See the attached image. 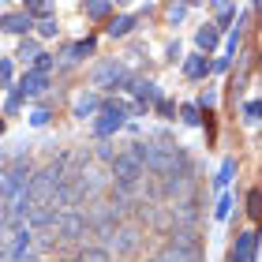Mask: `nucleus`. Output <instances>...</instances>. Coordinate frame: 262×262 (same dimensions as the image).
<instances>
[{"label": "nucleus", "mask_w": 262, "mask_h": 262, "mask_svg": "<svg viewBox=\"0 0 262 262\" xmlns=\"http://www.w3.org/2000/svg\"><path fill=\"white\" fill-rule=\"evenodd\" d=\"M90 53H94V38L79 41V45H71V49H68V60H82V56H90Z\"/></svg>", "instance_id": "obj_14"}, {"label": "nucleus", "mask_w": 262, "mask_h": 262, "mask_svg": "<svg viewBox=\"0 0 262 262\" xmlns=\"http://www.w3.org/2000/svg\"><path fill=\"white\" fill-rule=\"evenodd\" d=\"M131 30H135V15H120V19L109 23V34H113V38H124V34H131Z\"/></svg>", "instance_id": "obj_12"}, {"label": "nucleus", "mask_w": 262, "mask_h": 262, "mask_svg": "<svg viewBox=\"0 0 262 262\" xmlns=\"http://www.w3.org/2000/svg\"><path fill=\"white\" fill-rule=\"evenodd\" d=\"M124 120H127V109H124L120 101H109V105H105V113L94 120V135H98V139H109L113 131L124 127Z\"/></svg>", "instance_id": "obj_4"}, {"label": "nucleus", "mask_w": 262, "mask_h": 262, "mask_svg": "<svg viewBox=\"0 0 262 262\" xmlns=\"http://www.w3.org/2000/svg\"><path fill=\"white\" fill-rule=\"evenodd\" d=\"M8 34H27L30 30V19L27 15H4V23H0Z\"/></svg>", "instance_id": "obj_11"}, {"label": "nucleus", "mask_w": 262, "mask_h": 262, "mask_svg": "<svg viewBox=\"0 0 262 262\" xmlns=\"http://www.w3.org/2000/svg\"><path fill=\"white\" fill-rule=\"evenodd\" d=\"M236 45H240V30H232V34H229V53H236Z\"/></svg>", "instance_id": "obj_29"}, {"label": "nucleus", "mask_w": 262, "mask_h": 262, "mask_svg": "<svg viewBox=\"0 0 262 262\" xmlns=\"http://www.w3.org/2000/svg\"><path fill=\"white\" fill-rule=\"evenodd\" d=\"M30 124H34V127H41V124H49V113H45V109H38V113H34V116H30Z\"/></svg>", "instance_id": "obj_25"}, {"label": "nucleus", "mask_w": 262, "mask_h": 262, "mask_svg": "<svg viewBox=\"0 0 262 262\" xmlns=\"http://www.w3.org/2000/svg\"><path fill=\"white\" fill-rule=\"evenodd\" d=\"M127 90H131V94L139 98V105H146V101H158V98H161L158 82H150V79H135V82H131Z\"/></svg>", "instance_id": "obj_7"}, {"label": "nucleus", "mask_w": 262, "mask_h": 262, "mask_svg": "<svg viewBox=\"0 0 262 262\" xmlns=\"http://www.w3.org/2000/svg\"><path fill=\"white\" fill-rule=\"evenodd\" d=\"M34 71H38V75H49V71H53V56H49V53H41L38 60H34Z\"/></svg>", "instance_id": "obj_17"}, {"label": "nucleus", "mask_w": 262, "mask_h": 262, "mask_svg": "<svg viewBox=\"0 0 262 262\" xmlns=\"http://www.w3.org/2000/svg\"><path fill=\"white\" fill-rule=\"evenodd\" d=\"M0 135H4V120H0Z\"/></svg>", "instance_id": "obj_31"}, {"label": "nucleus", "mask_w": 262, "mask_h": 262, "mask_svg": "<svg viewBox=\"0 0 262 262\" xmlns=\"http://www.w3.org/2000/svg\"><path fill=\"white\" fill-rule=\"evenodd\" d=\"M247 210H251V217H258V191H251V199H247Z\"/></svg>", "instance_id": "obj_27"}, {"label": "nucleus", "mask_w": 262, "mask_h": 262, "mask_svg": "<svg viewBox=\"0 0 262 262\" xmlns=\"http://www.w3.org/2000/svg\"><path fill=\"white\" fill-rule=\"evenodd\" d=\"M113 176H116V195H120V202H127V195L142 184L146 169H142V161L127 150V154H120V158L113 161Z\"/></svg>", "instance_id": "obj_1"}, {"label": "nucleus", "mask_w": 262, "mask_h": 262, "mask_svg": "<svg viewBox=\"0 0 262 262\" xmlns=\"http://www.w3.org/2000/svg\"><path fill=\"white\" fill-rule=\"evenodd\" d=\"M244 116H247V124H255V120H258V101H247Z\"/></svg>", "instance_id": "obj_22"}, {"label": "nucleus", "mask_w": 262, "mask_h": 262, "mask_svg": "<svg viewBox=\"0 0 262 262\" xmlns=\"http://www.w3.org/2000/svg\"><path fill=\"white\" fill-rule=\"evenodd\" d=\"M0 262H4V258H0Z\"/></svg>", "instance_id": "obj_32"}, {"label": "nucleus", "mask_w": 262, "mask_h": 262, "mask_svg": "<svg viewBox=\"0 0 262 262\" xmlns=\"http://www.w3.org/2000/svg\"><path fill=\"white\" fill-rule=\"evenodd\" d=\"M184 15H187V8H184V4H172V8H169V19H172V23H180Z\"/></svg>", "instance_id": "obj_24"}, {"label": "nucleus", "mask_w": 262, "mask_h": 262, "mask_svg": "<svg viewBox=\"0 0 262 262\" xmlns=\"http://www.w3.org/2000/svg\"><path fill=\"white\" fill-rule=\"evenodd\" d=\"M41 34H45V38H53V34H56V19H41V27H38Z\"/></svg>", "instance_id": "obj_23"}, {"label": "nucleus", "mask_w": 262, "mask_h": 262, "mask_svg": "<svg viewBox=\"0 0 262 262\" xmlns=\"http://www.w3.org/2000/svg\"><path fill=\"white\" fill-rule=\"evenodd\" d=\"M180 116H184V124H199V120H202V116H199V105H184Z\"/></svg>", "instance_id": "obj_18"}, {"label": "nucleus", "mask_w": 262, "mask_h": 262, "mask_svg": "<svg viewBox=\"0 0 262 262\" xmlns=\"http://www.w3.org/2000/svg\"><path fill=\"white\" fill-rule=\"evenodd\" d=\"M98 98H94V94H79L75 98V116H90V113H98Z\"/></svg>", "instance_id": "obj_10"}, {"label": "nucleus", "mask_w": 262, "mask_h": 262, "mask_svg": "<svg viewBox=\"0 0 262 262\" xmlns=\"http://www.w3.org/2000/svg\"><path fill=\"white\" fill-rule=\"evenodd\" d=\"M225 68H229V56H221V60H213V64H210V71H225Z\"/></svg>", "instance_id": "obj_30"}, {"label": "nucleus", "mask_w": 262, "mask_h": 262, "mask_svg": "<svg viewBox=\"0 0 262 262\" xmlns=\"http://www.w3.org/2000/svg\"><path fill=\"white\" fill-rule=\"evenodd\" d=\"M8 79H11V64H8V60H0V86H4Z\"/></svg>", "instance_id": "obj_26"}, {"label": "nucleus", "mask_w": 262, "mask_h": 262, "mask_svg": "<svg viewBox=\"0 0 262 262\" xmlns=\"http://www.w3.org/2000/svg\"><path fill=\"white\" fill-rule=\"evenodd\" d=\"M94 86H105V90H127V86H131V75H127L124 64L105 60V64L94 68Z\"/></svg>", "instance_id": "obj_3"}, {"label": "nucleus", "mask_w": 262, "mask_h": 262, "mask_svg": "<svg viewBox=\"0 0 262 262\" xmlns=\"http://www.w3.org/2000/svg\"><path fill=\"white\" fill-rule=\"evenodd\" d=\"M82 11H86L90 19H105V15H109V11H113V4H86Z\"/></svg>", "instance_id": "obj_15"}, {"label": "nucleus", "mask_w": 262, "mask_h": 262, "mask_svg": "<svg viewBox=\"0 0 262 262\" xmlns=\"http://www.w3.org/2000/svg\"><path fill=\"white\" fill-rule=\"evenodd\" d=\"M206 71H210V60H206V56H187V60H184V75H187V79H202Z\"/></svg>", "instance_id": "obj_8"}, {"label": "nucleus", "mask_w": 262, "mask_h": 262, "mask_svg": "<svg viewBox=\"0 0 262 262\" xmlns=\"http://www.w3.org/2000/svg\"><path fill=\"white\" fill-rule=\"evenodd\" d=\"M213 213H217V217H229V213H232V199L225 195V199L217 202V210H213Z\"/></svg>", "instance_id": "obj_19"}, {"label": "nucleus", "mask_w": 262, "mask_h": 262, "mask_svg": "<svg viewBox=\"0 0 262 262\" xmlns=\"http://www.w3.org/2000/svg\"><path fill=\"white\" fill-rule=\"evenodd\" d=\"M150 262H202V247L195 240V232H180L161 255H154Z\"/></svg>", "instance_id": "obj_2"}, {"label": "nucleus", "mask_w": 262, "mask_h": 262, "mask_svg": "<svg viewBox=\"0 0 262 262\" xmlns=\"http://www.w3.org/2000/svg\"><path fill=\"white\" fill-rule=\"evenodd\" d=\"M217 38H221V30L210 23V27H202V30H199V38H195V41H199V49H202V53H210L213 45H217Z\"/></svg>", "instance_id": "obj_9"}, {"label": "nucleus", "mask_w": 262, "mask_h": 262, "mask_svg": "<svg viewBox=\"0 0 262 262\" xmlns=\"http://www.w3.org/2000/svg\"><path fill=\"white\" fill-rule=\"evenodd\" d=\"M30 15H49V4H27V19Z\"/></svg>", "instance_id": "obj_21"}, {"label": "nucleus", "mask_w": 262, "mask_h": 262, "mask_svg": "<svg viewBox=\"0 0 262 262\" xmlns=\"http://www.w3.org/2000/svg\"><path fill=\"white\" fill-rule=\"evenodd\" d=\"M15 56H19L23 64H34V60H38V56H41V49H38V45H34V41H23Z\"/></svg>", "instance_id": "obj_13"}, {"label": "nucleus", "mask_w": 262, "mask_h": 262, "mask_svg": "<svg viewBox=\"0 0 262 262\" xmlns=\"http://www.w3.org/2000/svg\"><path fill=\"white\" fill-rule=\"evenodd\" d=\"M158 113H161V116H172V105L165 101V98H158Z\"/></svg>", "instance_id": "obj_28"}, {"label": "nucleus", "mask_w": 262, "mask_h": 262, "mask_svg": "<svg viewBox=\"0 0 262 262\" xmlns=\"http://www.w3.org/2000/svg\"><path fill=\"white\" fill-rule=\"evenodd\" d=\"M45 90V75H38V71H27L19 82H15V98H38V94Z\"/></svg>", "instance_id": "obj_6"}, {"label": "nucleus", "mask_w": 262, "mask_h": 262, "mask_svg": "<svg viewBox=\"0 0 262 262\" xmlns=\"http://www.w3.org/2000/svg\"><path fill=\"white\" fill-rule=\"evenodd\" d=\"M255 255H258V232L251 229V232H240V236H236L229 262H255Z\"/></svg>", "instance_id": "obj_5"}, {"label": "nucleus", "mask_w": 262, "mask_h": 262, "mask_svg": "<svg viewBox=\"0 0 262 262\" xmlns=\"http://www.w3.org/2000/svg\"><path fill=\"white\" fill-rule=\"evenodd\" d=\"M232 11H236V4H213V15H217V19H229Z\"/></svg>", "instance_id": "obj_20"}, {"label": "nucleus", "mask_w": 262, "mask_h": 262, "mask_svg": "<svg viewBox=\"0 0 262 262\" xmlns=\"http://www.w3.org/2000/svg\"><path fill=\"white\" fill-rule=\"evenodd\" d=\"M232 172H236V161L229 158V161L221 165V172H217V187H225V184H229V180H232Z\"/></svg>", "instance_id": "obj_16"}]
</instances>
